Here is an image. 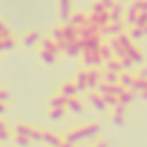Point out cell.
<instances>
[{
	"mask_svg": "<svg viewBox=\"0 0 147 147\" xmlns=\"http://www.w3.org/2000/svg\"><path fill=\"white\" fill-rule=\"evenodd\" d=\"M97 133H99V126L92 123V125H85V126H82V128L71 130V131L64 137V140L69 142V144H76V142H80V140H83V138L95 137Z\"/></svg>",
	"mask_w": 147,
	"mask_h": 147,
	"instance_id": "1",
	"label": "cell"
},
{
	"mask_svg": "<svg viewBox=\"0 0 147 147\" xmlns=\"http://www.w3.org/2000/svg\"><path fill=\"white\" fill-rule=\"evenodd\" d=\"M43 142H45L49 147H59L64 140H62L57 133H54V131H43Z\"/></svg>",
	"mask_w": 147,
	"mask_h": 147,
	"instance_id": "2",
	"label": "cell"
},
{
	"mask_svg": "<svg viewBox=\"0 0 147 147\" xmlns=\"http://www.w3.org/2000/svg\"><path fill=\"white\" fill-rule=\"evenodd\" d=\"M67 100H69V97L64 95V94L54 95V97L50 99V109H54V107H66V106H67Z\"/></svg>",
	"mask_w": 147,
	"mask_h": 147,
	"instance_id": "3",
	"label": "cell"
},
{
	"mask_svg": "<svg viewBox=\"0 0 147 147\" xmlns=\"http://www.w3.org/2000/svg\"><path fill=\"white\" fill-rule=\"evenodd\" d=\"M71 113H75V114H80L82 111H83V106H82V102L80 100H76V99H73V97H69V100H67V106H66Z\"/></svg>",
	"mask_w": 147,
	"mask_h": 147,
	"instance_id": "4",
	"label": "cell"
},
{
	"mask_svg": "<svg viewBox=\"0 0 147 147\" xmlns=\"http://www.w3.org/2000/svg\"><path fill=\"white\" fill-rule=\"evenodd\" d=\"M66 116V107H54V109H50V113H49V118L52 119V121H59V119H62Z\"/></svg>",
	"mask_w": 147,
	"mask_h": 147,
	"instance_id": "5",
	"label": "cell"
},
{
	"mask_svg": "<svg viewBox=\"0 0 147 147\" xmlns=\"http://www.w3.org/2000/svg\"><path fill=\"white\" fill-rule=\"evenodd\" d=\"M31 133H33V128H31V126H28V125H24V123H19V125L16 126V135L31 137Z\"/></svg>",
	"mask_w": 147,
	"mask_h": 147,
	"instance_id": "6",
	"label": "cell"
},
{
	"mask_svg": "<svg viewBox=\"0 0 147 147\" xmlns=\"http://www.w3.org/2000/svg\"><path fill=\"white\" fill-rule=\"evenodd\" d=\"M76 92H78V87L75 83H66V85H62V94L67 95V97H73Z\"/></svg>",
	"mask_w": 147,
	"mask_h": 147,
	"instance_id": "7",
	"label": "cell"
},
{
	"mask_svg": "<svg viewBox=\"0 0 147 147\" xmlns=\"http://www.w3.org/2000/svg\"><path fill=\"white\" fill-rule=\"evenodd\" d=\"M14 142H16V145H19V147H28V145L31 144V138H30V137H24V135H16V137H14Z\"/></svg>",
	"mask_w": 147,
	"mask_h": 147,
	"instance_id": "8",
	"label": "cell"
},
{
	"mask_svg": "<svg viewBox=\"0 0 147 147\" xmlns=\"http://www.w3.org/2000/svg\"><path fill=\"white\" fill-rule=\"evenodd\" d=\"M90 102H92L97 109H104V107H106V100H104V97H100V95H92V97H90Z\"/></svg>",
	"mask_w": 147,
	"mask_h": 147,
	"instance_id": "9",
	"label": "cell"
},
{
	"mask_svg": "<svg viewBox=\"0 0 147 147\" xmlns=\"http://www.w3.org/2000/svg\"><path fill=\"white\" fill-rule=\"evenodd\" d=\"M11 138V131L5 130V131H0V142H7Z\"/></svg>",
	"mask_w": 147,
	"mask_h": 147,
	"instance_id": "10",
	"label": "cell"
},
{
	"mask_svg": "<svg viewBox=\"0 0 147 147\" xmlns=\"http://www.w3.org/2000/svg\"><path fill=\"white\" fill-rule=\"evenodd\" d=\"M5 130H9V128H7V125H5L4 121H0V131H5Z\"/></svg>",
	"mask_w": 147,
	"mask_h": 147,
	"instance_id": "11",
	"label": "cell"
},
{
	"mask_svg": "<svg viewBox=\"0 0 147 147\" xmlns=\"http://www.w3.org/2000/svg\"><path fill=\"white\" fill-rule=\"evenodd\" d=\"M95 147H107V142L100 140V142H97V145H95Z\"/></svg>",
	"mask_w": 147,
	"mask_h": 147,
	"instance_id": "12",
	"label": "cell"
},
{
	"mask_svg": "<svg viewBox=\"0 0 147 147\" xmlns=\"http://www.w3.org/2000/svg\"><path fill=\"white\" fill-rule=\"evenodd\" d=\"M59 147H73V144H69V142H66V140H64V142H62Z\"/></svg>",
	"mask_w": 147,
	"mask_h": 147,
	"instance_id": "13",
	"label": "cell"
}]
</instances>
